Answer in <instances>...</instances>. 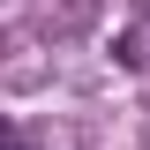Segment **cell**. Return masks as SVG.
<instances>
[{"label":"cell","mask_w":150,"mask_h":150,"mask_svg":"<svg viewBox=\"0 0 150 150\" xmlns=\"http://www.w3.org/2000/svg\"><path fill=\"white\" fill-rule=\"evenodd\" d=\"M0 150H23V135H15V128H8V120H0Z\"/></svg>","instance_id":"cell-1"}]
</instances>
